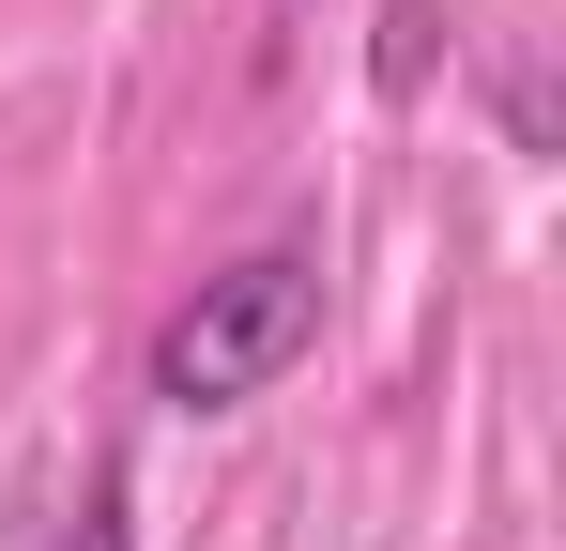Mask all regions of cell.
<instances>
[{
    "mask_svg": "<svg viewBox=\"0 0 566 551\" xmlns=\"http://www.w3.org/2000/svg\"><path fill=\"white\" fill-rule=\"evenodd\" d=\"M429 62H444V15H429V0H382V46H368V77H382V92H429Z\"/></svg>",
    "mask_w": 566,
    "mask_h": 551,
    "instance_id": "cell-2",
    "label": "cell"
},
{
    "mask_svg": "<svg viewBox=\"0 0 566 551\" xmlns=\"http://www.w3.org/2000/svg\"><path fill=\"white\" fill-rule=\"evenodd\" d=\"M306 337H322V261H306V246H261V261L199 276L185 306H169V337H154V398H169V414H245Z\"/></svg>",
    "mask_w": 566,
    "mask_h": 551,
    "instance_id": "cell-1",
    "label": "cell"
},
{
    "mask_svg": "<svg viewBox=\"0 0 566 551\" xmlns=\"http://www.w3.org/2000/svg\"><path fill=\"white\" fill-rule=\"evenodd\" d=\"M62 551H138V490L93 475V506H77V537H62Z\"/></svg>",
    "mask_w": 566,
    "mask_h": 551,
    "instance_id": "cell-3",
    "label": "cell"
}]
</instances>
